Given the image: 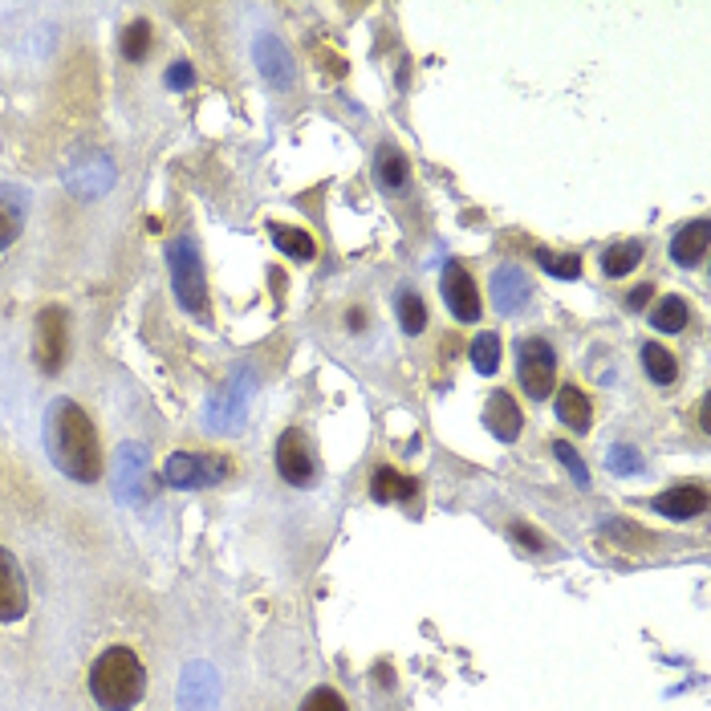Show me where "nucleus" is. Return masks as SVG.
<instances>
[{
  "label": "nucleus",
  "mask_w": 711,
  "mask_h": 711,
  "mask_svg": "<svg viewBox=\"0 0 711 711\" xmlns=\"http://www.w3.org/2000/svg\"><path fill=\"white\" fill-rule=\"evenodd\" d=\"M46 448L61 475H70L78 484H98L102 475L98 431L73 399H53V407L46 411Z\"/></svg>",
  "instance_id": "f257e3e1"
},
{
  "label": "nucleus",
  "mask_w": 711,
  "mask_h": 711,
  "mask_svg": "<svg viewBox=\"0 0 711 711\" xmlns=\"http://www.w3.org/2000/svg\"><path fill=\"white\" fill-rule=\"evenodd\" d=\"M86 683L102 711H134L147 695V667L131 647H110L94 659Z\"/></svg>",
  "instance_id": "f03ea898"
},
{
  "label": "nucleus",
  "mask_w": 711,
  "mask_h": 711,
  "mask_svg": "<svg viewBox=\"0 0 711 711\" xmlns=\"http://www.w3.org/2000/svg\"><path fill=\"white\" fill-rule=\"evenodd\" d=\"M167 269H171V284H176L179 306L188 309L191 318L208 321V281H203L200 244L191 237H176L167 244Z\"/></svg>",
  "instance_id": "7ed1b4c3"
},
{
  "label": "nucleus",
  "mask_w": 711,
  "mask_h": 711,
  "mask_svg": "<svg viewBox=\"0 0 711 711\" xmlns=\"http://www.w3.org/2000/svg\"><path fill=\"white\" fill-rule=\"evenodd\" d=\"M517 374L529 399H549L553 394V379H558V354L545 338H524L517 346Z\"/></svg>",
  "instance_id": "20e7f679"
},
{
  "label": "nucleus",
  "mask_w": 711,
  "mask_h": 711,
  "mask_svg": "<svg viewBox=\"0 0 711 711\" xmlns=\"http://www.w3.org/2000/svg\"><path fill=\"white\" fill-rule=\"evenodd\" d=\"M66 309L46 306L37 313V330H33V358L46 374H58L66 367V354H70V326H66Z\"/></svg>",
  "instance_id": "39448f33"
},
{
  "label": "nucleus",
  "mask_w": 711,
  "mask_h": 711,
  "mask_svg": "<svg viewBox=\"0 0 711 711\" xmlns=\"http://www.w3.org/2000/svg\"><path fill=\"white\" fill-rule=\"evenodd\" d=\"M228 472H232V463H228L224 455H191V451H176V455L167 460V468H163L167 484L183 488V492H191V488L220 484Z\"/></svg>",
  "instance_id": "423d86ee"
},
{
  "label": "nucleus",
  "mask_w": 711,
  "mask_h": 711,
  "mask_svg": "<svg viewBox=\"0 0 711 711\" xmlns=\"http://www.w3.org/2000/svg\"><path fill=\"white\" fill-rule=\"evenodd\" d=\"M249 399H252L249 374L240 370V382H224L220 394L208 403V431H216V435L240 431V427H244V415H249Z\"/></svg>",
  "instance_id": "0eeeda50"
},
{
  "label": "nucleus",
  "mask_w": 711,
  "mask_h": 711,
  "mask_svg": "<svg viewBox=\"0 0 711 711\" xmlns=\"http://www.w3.org/2000/svg\"><path fill=\"white\" fill-rule=\"evenodd\" d=\"M277 472H281L284 484H297L306 488L313 484V475H318V460H313V451H309V439L289 427L281 439H277Z\"/></svg>",
  "instance_id": "6e6552de"
},
{
  "label": "nucleus",
  "mask_w": 711,
  "mask_h": 711,
  "mask_svg": "<svg viewBox=\"0 0 711 711\" xmlns=\"http://www.w3.org/2000/svg\"><path fill=\"white\" fill-rule=\"evenodd\" d=\"M114 492H119L122 504H142L151 497V475H147V448L142 443H127L119 451V463H114Z\"/></svg>",
  "instance_id": "1a4fd4ad"
},
{
  "label": "nucleus",
  "mask_w": 711,
  "mask_h": 711,
  "mask_svg": "<svg viewBox=\"0 0 711 711\" xmlns=\"http://www.w3.org/2000/svg\"><path fill=\"white\" fill-rule=\"evenodd\" d=\"M443 301L455 321H480V293L463 264H443Z\"/></svg>",
  "instance_id": "9d476101"
},
{
  "label": "nucleus",
  "mask_w": 711,
  "mask_h": 711,
  "mask_svg": "<svg viewBox=\"0 0 711 711\" xmlns=\"http://www.w3.org/2000/svg\"><path fill=\"white\" fill-rule=\"evenodd\" d=\"M29 610V585H24L21 561L9 549H0V622H17Z\"/></svg>",
  "instance_id": "9b49d317"
},
{
  "label": "nucleus",
  "mask_w": 711,
  "mask_h": 711,
  "mask_svg": "<svg viewBox=\"0 0 711 711\" xmlns=\"http://www.w3.org/2000/svg\"><path fill=\"white\" fill-rule=\"evenodd\" d=\"M488 289H492V306H497L500 313H521V309L529 306V297H533V281L524 277L521 264H500Z\"/></svg>",
  "instance_id": "f8f14e48"
},
{
  "label": "nucleus",
  "mask_w": 711,
  "mask_h": 711,
  "mask_svg": "<svg viewBox=\"0 0 711 711\" xmlns=\"http://www.w3.org/2000/svg\"><path fill=\"white\" fill-rule=\"evenodd\" d=\"M29 220V191L17 183H0V252L12 249Z\"/></svg>",
  "instance_id": "ddd939ff"
},
{
  "label": "nucleus",
  "mask_w": 711,
  "mask_h": 711,
  "mask_svg": "<svg viewBox=\"0 0 711 711\" xmlns=\"http://www.w3.org/2000/svg\"><path fill=\"white\" fill-rule=\"evenodd\" d=\"M257 70H261L264 82L277 86V90H289V86H293V78H297L289 49H284L273 33H264L261 41H257Z\"/></svg>",
  "instance_id": "4468645a"
},
{
  "label": "nucleus",
  "mask_w": 711,
  "mask_h": 711,
  "mask_svg": "<svg viewBox=\"0 0 711 711\" xmlns=\"http://www.w3.org/2000/svg\"><path fill=\"white\" fill-rule=\"evenodd\" d=\"M651 509L659 512V517H667V521H691V517H703L708 492H703L700 484H679L671 488V492H663V497H654Z\"/></svg>",
  "instance_id": "2eb2a0df"
},
{
  "label": "nucleus",
  "mask_w": 711,
  "mask_h": 711,
  "mask_svg": "<svg viewBox=\"0 0 711 711\" xmlns=\"http://www.w3.org/2000/svg\"><path fill=\"white\" fill-rule=\"evenodd\" d=\"M216 691H220V683H216L212 667H203V663L188 667V671H183V688H179V708L183 711H212Z\"/></svg>",
  "instance_id": "dca6fc26"
},
{
  "label": "nucleus",
  "mask_w": 711,
  "mask_h": 711,
  "mask_svg": "<svg viewBox=\"0 0 711 711\" xmlns=\"http://www.w3.org/2000/svg\"><path fill=\"white\" fill-rule=\"evenodd\" d=\"M484 423L500 443H512V439L521 435L524 415H521V407H517V399H512L509 391H492V399H488V407H484Z\"/></svg>",
  "instance_id": "f3484780"
},
{
  "label": "nucleus",
  "mask_w": 711,
  "mask_h": 711,
  "mask_svg": "<svg viewBox=\"0 0 711 711\" xmlns=\"http://www.w3.org/2000/svg\"><path fill=\"white\" fill-rule=\"evenodd\" d=\"M708 244H711L708 220H691V224H683V232L671 240V261H675L679 269H695V264L708 257Z\"/></svg>",
  "instance_id": "a211bd4d"
},
{
  "label": "nucleus",
  "mask_w": 711,
  "mask_h": 711,
  "mask_svg": "<svg viewBox=\"0 0 711 711\" xmlns=\"http://www.w3.org/2000/svg\"><path fill=\"white\" fill-rule=\"evenodd\" d=\"M558 415L569 431H581V435H585L590 423H593V407H590V399H585V391H578V387H561L558 391Z\"/></svg>",
  "instance_id": "6ab92c4d"
},
{
  "label": "nucleus",
  "mask_w": 711,
  "mask_h": 711,
  "mask_svg": "<svg viewBox=\"0 0 711 711\" xmlns=\"http://www.w3.org/2000/svg\"><path fill=\"white\" fill-rule=\"evenodd\" d=\"M370 497L379 500V504L411 500V497H415V480H407V475L394 472V468H379V472H374V480H370Z\"/></svg>",
  "instance_id": "aec40b11"
},
{
  "label": "nucleus",
  "mask_w": 711,
  "mask_h": 711,
  "mask_svg": "<svg viewBox=\"0 0 711 711\" xmlns=\"http://www.w3.org/2000/svg\"><path fill=\"white\" fill-rule=\"evenodd\" d=\"M642 370H647V374H651L659 387H671V382L679 379L675 354H671V350H663V346H654V342L642 346Z\"/></svg>",
  "instance_id": "412c9836"
},
{
  "label": "nucleus",
  "mask_w": 711,
  "mask_h": 711,
  "mask_svg": "<svg viewBox=\"0 0 711 711\" xmlns=\"http://www.w3.org/2000/svg\"><path fill=\"white\" fill-rule=\"evenodd\" d=\"M374 176L387 191H403L407 188V159L394 147H379V159H374Z\"/></svg>",
  "instance_id": "4be33fe9"
},
{
  "label": "nucleus",
  "mask_w": 711,
  "mask_h": 711,
  "mask_svg": "<svg viewBox=\"0 0 711 711\" xmlns=\"http://www.w3.org/2000/svg\"><path fill=\"white\" fill-rule=\"evenodd\" d=\"M639 261H642V244H639V240H622V244H610V249H605L602 273L605 277H627Z\"/></svg>",
  "instance_id": "5701e85b"
},
{
  "label": "nucleus",
  "mask_w": 711,
  "mask_h": 711,
  "mask_svg": "<svg viewBox=\"0 0 711 711\" xmlns=\"http://www.w3.org/2000/svg\"><path fill=\"white\" fill-rule=\"evenodd\" d=\"M688 318H691V309H688L683 297H663L651 313V326L654 330H663V333H679L683 326H688Z\"/></svg>",
  "instance_id": "b1692460"
},
{
  "label": "nucleus",
  "mask_w": 711,
  "mask_h": 711,
  "mask_svg": "<svg viewBox=\"0 0 711 711\" xmlns=\"http://www.w3.org/2000/svg\"><path fill=\"white\" fill-rule=\"evenodd\" d=\"M273 244L284 252V257H293V261H313V240L301 232V228H273Z\"/></svg>",
  "instance_id": "393cba45"
},
{
  "label": "nucleus",
  "mask_w": 711,
  "mask_h": 711,
  "mask_svg": "<svg viewBox=\"0 0 711 711\" xmlns=\"http://www.w3.org/2000/svg\"><path fill=\"white\" fill-rule=\"evenodd\" d=\"M472 367L480 370V374H497V370H500V338L492 330L475 333V342H472Z\"/></svg>",
  "instance_id": "a878e982"
},
{
  "label": "nucleus",
  "mask_w": 711,
  "mask_h": 711,
  "mask_svg": "<svg viewBox=\"0 0 711 711\" xmlns=\"http://www.w3.org/2000/svg\"><path fill=\"white\" fill-rule=\"evenodd\" d=\"M553 455H558V463H565V472L573 475V484L578 488H590V468H585V460H581L578 451H573V443H565V439H553Z\"/></svg>",
  "instance_id": "bb28decb"
},
{
  "label": "nucleus",
  "mask_w": 711,
  "mask_h": 711,
  "mask_svg": "<svg viewBox=\"0 0 711 711\" xmlns=\"http://www.w3.org/2000/svg\"><path fill=\"white\" fill-rule=\"evenodd\" d=\"M147 49H151V24H147V21L127 24V33H122V58L142 61V58H147Z\"/></svg>",
  "instance_id": "cd10ccee"
},
{
  "label": "nucleus",
  "mask_w": 711,
  "mask_h": 711,
  "mask_svg": "<svg viewBox=\"0 0 711 711\" xmlns=\"http://www.w3.org/2000/svg\"><path fill=\"white\" fill-rule=\"evenodd\" d=\"M605 468L614 475H639L642 472V455L630 443H618V448L605 451Z\"/></svg>",
  "instance_id": "c85d7f7f"
},
{
  "label": "nucleus",
  "mask_w": 711,
  "mask_h": 711,
  "mask_svg": "<svg viewBox=\"0 0 711 711\" xmlns=\"http://www.w3.org/2000/svg\"><path fill=\"white\" fill-rule=\"evenodd\" d=\"M399 321H403V333H423V326H427L423 297H415V293L399 297Z\"/></svg>",
  "instance_id": "c756f323"
},
{
  "label": "nucleus",
  "mask_w": 711,
  "mask_h": 711,
  "mask_svg": "<svg viewBox=\"0 0 711 711\" xmlns=\"http://www.w3.org/2000/svg\"><path fill=\"white\" fill-rule=\"evenodd\" d=\"M537 261H541L545 273L561 277V281H578L581 273V261L578 257H565V252H537Z\"/></svg>",
  "instance_id": "7c9ffc66"
},
{
  "label": "nucleus",
  "mask_w": 711,
  "mask_h": 711,
  "mask_svg": "<svg viewBox=\"0 0 711 711\" xmlns=\"http://www.w3.org/2000/svg\"><path fill=\"white\" fill-rule=\"evenodd\" d=\"M301 711H346V700L333 688H313L301 700Z\"/></svg>",
  "instance_id": "2f4dec72"
},
{
  "label": "nucleus",
  "mask_w": 711,
  "mask_h": 711,
  "mask_svg": "<svg viewBox=\"0 0 711 711\" xmlns=\"http://www.w3.org/2000/svg\"><path fill=\"white\" fill-rule=\"evenodd\" d=\"M167 86H171V90H188V86H196V70H191L188 61H176V66L167 70Z\"/></svg>",
  "instance_id": "473e14b6"
},
{
  "label": "nucleus",
  "mask_w": 711,
  "mask_h": 711,
  "mask_svg": "<svg viewBox=\"0 0 711 711\" xmlns=\"http://www.w3.org/2000/svg\"><path fill=\"white\" fill-rule=\"evenodd\" d=\"M509 533H512V541H517V545H529V553H541V549H545V541H541V537H537L529 524H512Z\"/></svg>",
  "instance_id": "72a5a7b5"
},
{
  "label": "nucleus",
  "mask_w": 711,
  "mask_h": 711,
  "mask_svg": "<svg viewBox=\"0 0 711 711\" xmlns=\"http://www.w3.org/2000/svg\"><path fill=\"white\" fill-rule=\"evenodd\" d=\"M647 301H651V284H639V289H634V293L627 297V306H630V309H642Z\"/></svg>",
  "instance_id": "f704fd0d"
}]
</instances>
